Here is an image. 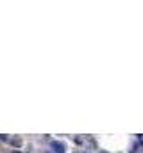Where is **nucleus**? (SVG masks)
I'll return each mask as SVG.
<instances>
[{"instance_id":"obj_4","label":"nucleus","mask_w":143,"mask_h":153,"mask_svg":"<svg viewBox=\"0 0 143 153\" xmlns=\"http://www.w3.org/2000/svg\"><path fill=\"white\" fill-rule=\"evenodd\" d=\"M13 153H22V151H18V150H15V151H13Z\"/></svg>"},{"instance_id":"obj_2","label":"nucleus","mask_w":143,"mask_h":153,"mask_svg":"<svg viewBox=\"0 0 143 153\" xmlns=\"http://www.w3.org/2000/svg\"><path fill=\"white\" fill-rule=\"evenodd\" d=\"M11 144H13V146H16V148H20V146H22V141H20V139H13Z\"/></svg>"},{"instance_id":"obj_3","label":"nucleus","mask_w":143,"mask_h":153,"mask_svg":"<svg viewBox=\"0 0 143 153\" xmlns=\"http://www.w3.org/2000/svg\"><path fill=\"white\" fill-rule=\"evenodd\" d=\"M0 141L5 142V141H9V137H7V135H4V134H0Z\"/></svg>"},{"instance_id":"obj_1","label":"nucleus","mask_w":143,"mask_h":153,"mask_svg":"<svg viewBox=\"0 0 143 153\" xmlns=\"http://www.w3.org/2000/svg\"><path fill=\"white\" fill-rule=\"evenodd\" d=\"M50 148L54 150V153H65V144H63V142L52 141V142H50Z\"/></svg>"}]
</instances>
